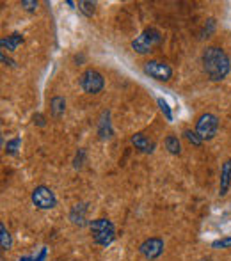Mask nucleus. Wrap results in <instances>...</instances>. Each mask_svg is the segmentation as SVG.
Segmentation results:
<instances>
[{"instance_id":"f257e3e1","label":"nucleus","mask_w":231,"mask_h":261,"mask_svg":"<svg viewBox=\"0 0 231 261\" xmlns=\"http://www.w3.org/2000/svg\"><path fill=\"white\" fill-rule=\"evenodd\" d=\"M203 68L208 79L219 82V80L226 79L231 69V62L228 54L219 46H208L203 54Z\"/></svg>"},{"instance_id":"f03ea898","label":"nucleus","mask_w":231,"mask_h":261,"mask_svg":"<svg viewBox=\"0 0 231 261\" xmlns=\"http://www.w3.org/2000/svg\"><path fill=\"white\" fill-rule=\"evenodd\" d=\"M89 229L91 234H93V242L96 245H101V247H107L114 242L116 238V229L114 224L109 219H94L89 222Z\"/></svg>"},{"instance_id":"7ed1b4c3","label":"nucleus","mask_w":231,"mask_h":261,"mask_svg":"<svg viewBox=\"0 0 231 261\" xmlns=\"http://www.w3.org/2000/svg\"><path fill=\"white\" fill-rule=\"evenodd\" d=\"M160 39H162L160 32L153 27H148L141 36H137V38L132 41V48H134L137 54H148L153 50V46L159 45Z\"/></svg>"},{"instance_id":"20e7f679","label":"nucleus","mask_w":231,"mask_h":261,"mask_svg":"<svg viewBox=\"0 0 231 261\" xmlns=\"http://www.w3.org/2000/svg\"><path fill=\"white\" fill-rule=\"evenodd\" d=\"M80 87L86 91L87 94H98L105 86V80L101 76L100 71L96 69H86V71L80 75Z\"/></svg>"},{"instance_id":"39448f33","label":"nucleus","mask_w":231,"mask_h":261,"mask_svg":"<svg viewBox=\"0 0 231 261\" xmlns=\"http://www.w3.org/2000/svg\"><path fill=\"white\" fill-rule=\"evenodd\" d=\"M217 130H219L217 116H214V114H210V112L199 116V119H197V123H196V132L203 141L214 139L215 134H217Z\"/></svg>"},{"instance_id":"423d86ee","label":"nucleus","mask_w":231,"mask_h":261,"mask_svg":"<svg viewBox=\"0 0 231 261\" xmlns=\"http://www.w3.org/2000/svg\"><path fill=\"white\" fill-rule=\"evenodd\" d=\"M31 197H32V203L39 210H52V208H56V204H57V197H56V194H54V190L45 185L36 187V189L32 190Z\"/></svg>"},{"instance_id":"0eeeda50","label":"nucleus","mask_w":231,"mask_h":261,"mask_svg":"<svg viewBox=\"0 0 231 261\" xmlns=\"http://www.w3.org/2000/svg\"><path fill=\"white\" fill-rule=\"evenodd\" d=\"M144 73L149 75L151 79L159 80V82H167L173 76V69H171L169 64L160 61H148L144 64Z\"/></svg>"},{"instance_id":"6e6552de","label":"nucleus","mask_w":231,"mask_h":261,"mask_svg":"<svg viewBox=\"0 0 231 261\" xmlns=\"http://www.w3.org/2000/svg\"><path fill=\"white\" fill-rule=\"evenodd\" d=\"M139 251H141V254L144 256L146 259L153 261V259L160 258V254L164 252V240H162V238H159V237L148 238V240H144L141 244Z\"/></svg>"},{"instance_id":"1a4fd4ad","label":"nucleus","mask_w":231,"mask_h":261,"mask_svg":"<svg viewBox=\"0 0 231 261\" xmlns=\"http://www.w3.org/2000/svg\"><path fill=\"white\" fill-rule=\"evenodd\" d=\"M69 220H71L75 226L82 227L87 224V204L86 203H79L71 208L69 212Z\"/></svg>"},{"instance_id":"9d476101","label":"nucleus","mask_w":231,"mask_h":261,"mask_svg":"<svg viewBox=\"0 0 231 261\" xmlns=\"http://www.w3.org/2000/svg\"><path fill=\"white\" fill-rule=\"evenodd\" d=\"M132 144L135 146V149H139L142 153H153V148H155V144L144 134H135L132 137Z\"/></svg>"},{"instance_id":"9b49d317","label":"nucleus","mask_w":231,"mask_h":261,"mask_svg":"<svg viewBox=\"0 0 231 261\" xmlns=\"http://www.w3.org/2000/svg\"><path fill=\"white\" fill-rule=\"evenodd\" d=\"M231 185V160L226 162L222 165V171H221V187H219V196H226L228 194V189Z\"/></svg>"},{"instance_id":"f8f14e48","label":"nucleus","mask_w":231,"mask_h":261,"mask_svg":"<svg viewBox=\"0 0 231 261\" xmlns=\"http://www.w3.org/2000/svg\"><path fill=\"white\" fill-rule=\"evenodd\" d=\"M21 43H23V36L14 32V34L4 38L2 41H0V45H2V48H7L9 52H13V50H16L18 45H21Z\"/></svg>"},{"instance_id":"ddd939ff","label":"nucleus","mask_w":231,"mask_h":261,"mask_svg":"<svg viewBox=\"0 0 231 261\" xmlns=\"http://www.w3.org/2000/svg\"><path fill=\"white\" fill-rule=\"evenodd\" d=\"M66 110V100L61 96H54L52 101H50V112H52V116L56 117V119H59V117L64 114Z\"/></svg>"},{"instance_id":"4468645a","label":"nucleus","mask_w":231,"mask_h":261,"mask_svg":"<svg viewBox=\"0 0 231 261\" xmlns=\"http://www.w3.org/2000/svg\"><path fill=\"white\" fill-rule=\"evenodd\" d=\"M0 245H2V251H9L13 247V238L4 224H0Z\"/></svg>"},{"instance_id":"2eb2a0df","label":"nucleus","mask_w":231,"mask_h":261,"mask_svg":"<svg viewBox=\"0 0 231 261\" xmlns=\"http://www.w3.org/2000/svg\"><path fill=\"white\" fill-rule=\"evenodd\" d=\"M166 148L171 155H179V153H182V144H179L178 137H174V135H169V137L166 139Z\"/></svg>"},{"instance_id":"dca6fc26","label":"nucleus","mask_w":231,"mask_h":261,"mask_svg":"<svg viewBox=\"0 0 231 261\" xmlns=\"http://www.w3.org/2000/svg\"><path fill=\"white\" fill-rule=\"evenodd\" d=\"M183 137H185L187 141H189L192 146H201V144H203V139H201L199 135H197V132L185 130V132H183Z\"/></svg>"},{"instance_id":"f3484780","label":"nucleus","mask_w":231,"mask_h":261,"mask_svg":"<svg viewBox=\"0 0 231 261\" xmlns=\"http://www.w3.org/2000/svg\"><path fill=\"white\" fill-rule=\"evenodd\" d=\"M76 7H79L80 11H82L86 16H93L94 14V2H86V0H80L79 4H76Z\"/></svg>"},{"instance_id":"a211bd4d","label":"nucleus","mask_w":231,"mask_h":261,"mask_svg":"<svg viewBox=\"0 0 231 261\" xmlns=\"http://www.w3.org/2000/svg\"><path fill=\"white\" fill-rule=\"evenodd\" d=\"M100 137L101 139H109V137H112V130H111V121H105V119H101L100 121Z\"/></svg>"},{"instance_id":"6ab92c4d","label":"nucleus","mask_w":231,"mask_h":261,"mask_svg":"<svg viewBox=\"0 0 231 261\" xmlns=\"http://www.w3.org/2000/svg\"><path fill=\"white\" fill-rule=\"evenodd\" d=\"M20 137H16V139H11V141H7V144H6V153L7 155H16V151H18V146H20Z\"/></svg>"},{"instance_id":"aec40b11","label":"nucleus","mask_w":231,"mask_h":261,"mask_svg":"<svg viewBox=\"0 0 231 261\" xmlns=\"http://www.w3.org/2000/svg\"><path fill=\"white\" fill-rule=\"evenodd\" d=\"M159 107H160V110H162V114L166 116V119L167 121H173V112H171V109H169V105H167V101L164 100V98H159Z\"/></svg>"},{"instance_id":"412c9836","label":"nucleus","mask_w":231,"mask_h":261,"mask_svg":"<svg viewBox=\"0 0 231 261\" xmlns=\"http://www.w3.org/2000/svg\"><path fill=\"white\" fill-rule=\"evenodd\" d=\"M212 247H215V249H226V247H231V237L228 238H221V240H215L214 244H212Z\"/></svg>"},{"instance_id":"4be33fe9","label":"nucleus","mask_w":231,"mask_h":261,"mask_svg":"<svg viewBox=\"0 0 231 261\" xmlns=\"http://www.w3.org/2000/svg\"><path fill=\"white\" fill-rule=\"evenodd\" d=\"M21 7H25L27 11H36L38 2H36V0H23V2H21Z\"/></svg>"},{"instance_id":"5701e85b","label":"nucleus","mask_w":231,"mask_h":261,"mask_svg":"<svg viewBox=\"0 0 231 261\" xmlns=\"http://www.w3.org/2000/svg\"><path fill=\"white\" fill-rule=\"evenodd\" d=\"M32 121H34V124H38V126H45L46 124L45 116H43V114H34V116H32Z\"/></svg>"},{"instance_id":"b1692460","label":"nucleus","mask_w":231,"mask_h":261,"mask_svg":"<svg viewBox=\"0 0 231 261\" xmlns=\"http://www.w3.org/2000/svg\"><path fill=\"white\" fill-rule=\"evenodd\" d=\"M46 258V249H41L38 258H20V261H45Z\"/></svg>"},{"instance_id":"393cba45","label":"nucleus","mask_w":231,"mask_h":261,"mask_svg":"<svg viewBox=\"0 0 231 261\" xmlns=\"http://www.w3.org/2000/svg\"><path fill=\"white\" fill-rule=\"evenodd\" d=\"M84 155H86V151H84V149H80V151L76 153V158H75V167H82Z\"/></svg>"},{"instance_id":"a878e982","label":"nucleus","mask_w":231,"mask_h":261,"mask_svg":"<svg viewBox=\"0 0 231 261\" xmlns=\"http://www.w3.org/2000/svg\"><path fill=\"white\" fill-rule=\"evenodd\" d=\"M0 59H2V62H4V64H6V66H14V61H13V59H7L6 57V54H0Z\"/></svg>"}]
</instances>
